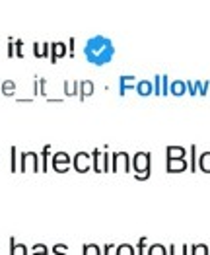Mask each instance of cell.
Returning a JSON list of instances; mask_svg holds the SVG:
<instances>
[{"label":"cell","instance_id":"cell-1","mask_svg":"<svg viewBox=\"0 0 210 255\" xmlns=\"http://www.w3.org/2000/svg\"><path fill=\"white\" fill-rule=\"evenodd\" d=\"M113 55H115L113 41L105 35H94L86 41L84 57L88 59V63L96 64V66H105L113 61Z\"/></svg>","mask_w":210,"mask_h":255},{"label":"cell","instance_id":"cell-2","mask_svg":"<svg viewBox=\"0 0 210 255\" xmlns=\"http://www.w3.org/2000/svg\"><path fill=\"white\" fill-rule=\"evenodd\" d=\"M132 171L138 181L150 179L152 173V154L150 152H136L132 156Z\"/></svg>","mask_w":210,"mask_h":255},{"label":"cell","instance_id":"cell-3","mask_svg":"<svg viewBox=\"0 0 210 255\" xmlns=\"http://www.w3.org/2000/svg\"><path fill=\"white\" fill-rule=\"evenodd\" d=\"M20 171L21 173H37L41 171V160L37 152H23L20 156Z\"/></svg>","mask_w":210,"mask_h":255},{"label":"cell","instance_id":"cell-4","mask_svg":"<svg viewBox=\"0 0 210 255\" xmlns=\"http://www.w3.org/2000/svg\"><path fill=\"white\" fill-rule=\"evenodd\" d=\"M92 170L96 173H107L111 171V154L102 152V150H94L92 152Z\"/></svg>","mask_w":210,"mask_h":255},{"label":"cell","instance_id":"cell-5","mask_svg":"<svg viewBox=\"0 0 210 255\" xmlns=\"http://www.w3.org/2000/svg\"><path fill=\"white\" fill-rule=\"evenodd\" d=\"M132 170V158L126 152H115L111 158V171L115 173H128Z\"/></svg>","mask_w":210,"mask_h":255},{"label":"cell","instance_id":"cell-6","mask_svg":"<svg viewBox=\"0 0 210 255\" xmlns=\"http://www.w3.org/2000/svg\"><path fill=\"white\" fill-rule=\"evenodd\" d=\"M70 164H72V158L66 152H57L51 158V166H53V170L57 171V173H66V171L70 170Z\"/></svg>","mask_w":210,"mask_h":255},{"label":"cell","instance_id":"cell-7","mask_svg":"<svg viewBox=\"0 0 210 255\" xmlns=\"http://www.w3.org/2000/svg\"><path fill=\"white\" fill-rule=\"evenodd\" d=\"M72 166H74V170L78 171V173H88V171L92 170V154H88V152L74 154Z\"/></svg>","mask_w":210,"mask_h":255},{"label":"cell","instance_id":"cell-8","mask_svg":"<svg viewBox=\"0 0 210 255\" xmlns=\"http://www.w3.org/2000/svg\"><path fill=\"white\" fill-rule=\"evenodd\" d=\"M63 57H66V43L63 41L51 43V63L57 64L59 59H63Z\"/></svg>","mask_w":210,"mask_h":255},{"label":"cell","instance_id":"cell-9","mask_svg":"<svg viewBox=\"0 0 210 255\" xmlns=\"http://www.w3.org/2000/svg\"><path fill=\"white\" fill-rule=\"evenodd\" d=\"M166 170H168V173H181V171H187L189 170V162H187V158H185V160H168Z\"/></svg>","mask_w":210,"mask_h":255},{"label":"cell","instance_id":"cell-10","mask_svg":"<svg viewBox=\"0 0 210 255\" xmlns=\"http://www.w3.org/2000/svg\"><path fill=\"white\" fill-rule=\"evenodd\" d=\"M33 55L37 59H51V43H33Z\"/></svg>","mask_w":210,"mask_h":255},{"label":"cell","instance_id":"cell-11","mask_svg":"<svg viewBox=\"0 0 210 255\" xmlns=\"http://www.w3.org/2000/svg\"><path fill=\"white\" fill-rule=\"evenodd\" d=\"M166 156H168V160H185L187 150L183 148V146H168L166 148Z\"/></svg>","mask_w":210,"mask_h":255},{"label":"cell","instance_id":"cell-12","mask_svg":"<svg viewBox=\"0 0 210 255\" xmlns=\"http://www.w3.org/2000/svg\"><path fill=\"white\" fill-rule=\"evenodd\" d=\"M94 92H96V86L92 80H82L80 82V102H84L86 98H90V96H94Z\"/></svg>","mask_w":210,"mask_h":255},{"label":"cell","instance_id":"cell-13","mask_svg":"<svg viewBox=\"0 0 210 255\" xmlns=\"http://www.w3.org/2000/svg\"><path fill=\"white\" fill-rule=\"evenodd\" d=\"M169 94H171V96H177V98L185 96V94H187V82H183V80H175V82H171V86H169Z\"/></svg>","mask_w":210,"mask_h":255},{"label":"cell","instance_id":"cell-14","mask_svg":"<svg viewBox=\"0 0 210 255\" xmlns=\"http://www.w3.org/2000/svg\"><path fill=\"white\" fill-rule=\"evenodd\" d=\"M138 82H136V78L132 76V74H125V76H121V86H119V94L121 96H125L126 90H130L132 86H136Z\"/></svg>","mask_w":210,"mask_h":255},{"label":"cell","instance_id":"cell-15","mask_svg":"<svg viewBox=\"0 0 210 255\" xmlns=\"http://www.w3.org/2000/svg\"><path fill=\"white\" fill-rule=\"evenodd\" d=\"M136 92H138V96H152L154 94V82L152 80H140L138 84H136Z\"/></svg>","mask_w":210,"mask_h":255},{"label":"cell","instance_id":"cell-16","mask_svg":"<svg viewBox=\"0 0 210 255\" xmlns=\"http://www.w3.org/2000/svg\"><path fill=\"white\" fill-rule=\"evenodd\" d=\"M10 255H29V250L27 246L18 244L16 238H10Z\"/></svg>","mask_w":210,"mask_h":255},{"label":"cell","instance_id":"cell-17","mask_svg":"<svg viewBox=\"0 0 210 255\" xmlns=\"http://www.w3.org/2000/svg\"><path fill=\"white\" fill-rule=\"evenodd\" d=\"M49 154H51V144H45L39 154V160H41V171L47 173L49 171Z\"/></svg>","mask_w":210,"mask_h":255},{"label":"cell","instance_id":"cell-18","mask_svg":"<svg viewBox=\"0 0 210 255\" xmlns=\"http://www.w3.org/2000/svg\"><path fill=\"white\" fill-rule=\"evenodd\" d=\"M64 94H66L68 98L80 96V82H78V80H74V82H64Z\"/></svg>","mask_w":210,"mask_h":255},{"label":"cell","instance_id":"cell-19","mask_svg":"<svg viewBox=\"0 0 210 255\" xmlns=\"http://www.w3.org/2000/svg\"><path fill=\"white\" fill-rule=\"evenodd\" d=\"M199 170L203 173H210V152H203L199 156Z\"/></svg>","mask_w":210,"mask_h":255},{"label":"cell","instance_id":"cell-20","mask_svg":"<svg viewBox=\"0 0 210 255\" xmlns=\"http://www.w3.org/2000/svg\"><path fill=\"white\" fill-rule=\"evenodd\" d=\"M115 255H136V248L130 244H121L115 248Z\"/></svg>","mask_w":210,"mask_h":255},{"label":"cell","instance_id":"cell-21","mask_svg":"<svg viewBox=\"0 0 210 255\" xmlns=\"http://www.w3.org/2000/svg\"><path fill=\"white\" fill-rule=\"evenodd\" d=\"M168 254L169 255H189V246H187V244H183V246L171 244L168 248Z\"/></svg>","mask_w":210,"mask_h":255},{"label":"cell","instance_id":"cell-22","mask_svg":"<svg viewBox=\"0 0 210 255\" xmlns=\"http://www.w3.org/2000/svg\"><path fill=\"white\" fill-rule=\"evenodd\" d=\"M191 255H210V248L207 244H193L191 246Z\"/></svg>","mask_w":210,"mask_h":255},{"label":"cell","instance_id":"cell-23","mask_svg":"<svg viewBox=\"0 0 210 255\" xmlns=\"http://www.w3.org/2000/svg\"><path fill=\"white\" fill-rule=\"evenodd\" d=\"M82 255H104V254H102V248L98 244H84Z\"/></svg>","mask_w":210,"mask_h":255},{"label":"cell","instance_id":"cell-24","mask_svg":"<svg viewBox=\"0 0 210 255\" xmlns=\"http://www.w3.org/2000/svg\"><path fill=\"white\" fill-rule=\"evenodd\" d=\"M146 255H169V254H168V248H166V246H162V244H152V246L148 248Z\"/></svg>","mask_w":210,"mask_h":255},{"label":"cell","instance_id":"cell-25","mask_svg":"<svg viewBox=\"0 0 210 255\" xmlns=\"http://www.w3.org/2000/svg\"><path fill=\"white\" fill-rule=\"evenodd\" d=\"M10 171L16 173L18 171V148L10 146Z\"/></svg>","mask_w":210,"mask_h":255},{"label":"cell","instance_id":"cell-26","mask_svg":"<svg viewBox=\"0 0 210 255\" xmlns=\"http://www.w3.org/2000/svg\"><path fill=\"white\" fill-rule=\"evenodd\" d=\"M195 88H197V96H207L209 94V88H210V82L207 80H197L195 82Z\"/></svg>","mask_w":210,"mask_h":255},{"label":"cell","instance_id":"cell-27","mask_svg":"<svg viewBox=\"0 0 210 255\" xmlns=\"http://www.w3.org/2000/svg\"><path fill=\"white\" fill-rule=\"evenodd\" d=\"M191 171H199V158H197V146L191 144Z\"/></svg>","mask_w":210,"mask_h":255},{"label":"cell","instance_id":"cell-28","mask_svg":"<svg viewBox=\"0 0 210 255\" xmlns=\"http://www.w3.org/2000/svg\"><path fill=\"white\" fill-rule=\"evenodd\" d=\"M14 90H16V84H14L12 80H4V82H2V88H0L2 94H6V96H14Z\"/></svg>","mask_w":210,"mask_h":255},{"label":"cell","instance_id":"cell-29","mask_svg":"<svg viewBox=\"0 0 210 255\" xmlns=\"http://www.w3.org/2000/svg\"><path fill=\"white\" fill-rule=\"evenodd\" d=\"M146 244H148L146 236H142V238H138V244H136V255H144V254H148Z\"/></svg>","mask_w":210,"mask_h":255},{"label":"cell","instance_id":"cell-30","mask_svg":"<svg viewBox=\"0 0 210 255\" xmlns=\"http://www.w3.org/2000/svg\"><path fill=\"white\" fill-rule=\"evenodd\" d=\"M152 82H154V96H162V76L156 74Z\"/></svg>","mask_w":210,"mask_h":255},{"label":"cell","instance_id":"cell-31","mask_svg":"<svg viewBox=\"0 0 210 255\" xmlns=\"http://www.w3.org/2000/svg\"><path fill=\"white\" fill-rule=\"evenodd\" d=\"M14 53H16L18 59H23V41H21V39H16V41H14Z\"/></svg>","mask_w":210,"mask_h":255},{"label":"cell","instance_id":"cell-32","mask_svg":"<svg viewBox=\"0 0 210 255\" xmlns=\"http://www.w3.org/2000/svg\"><path fill=\"white\" fill-rule=\"evenodd\" d=\"M169 86H171V82H169V76L162 74V96H169Z\"/></svg>","mask_w":210,"mask_h":255},{"label":"cell","instance_id":"cell-33","mask_svg":"<svg viewBox=\"0 0 210 255\" xmlns=\"http://www.w3.org/2000/svg\"><path fill=\"white\" fill-rule=\"evenodd\" d=\"M14 41H16L14 37H8V51H6V57L8 59H14L16 57V53H14Z\"/></svg>","mask_w":210,"mask_h":255},{"label":"cell","instance_id":"cell-34","mask_svg":"<svg viewBox=\"0 0 210 255\" xmlns=\"http://www.w3.org/2000/svg\"><path fill=\"white\" fill-rule=\"evenodd\" d=\"M31 254H49V248H47L45 244H35V246L31 248Z\"/></svg>","mask_w":210,"mask_h":255},{"label":"cell","instance_id":"cell-35","mask_svg":"<svg viewBox=\"0 0 210 255\" xmlns=\"http://www.w3.org/2000/svg\"><path fill=\"white\" fill-rule=\"evenodd\" d=\"M74 43H76L74 37H70V39H68V57H70V59L76 55V53H74Z\"/></svg>","mask_w":210,"mask_h":255},{"label":"cell","instance_id":"cell-36","mask_svg":"<svg viewBox=\"0 0 210 255\" xmlns=\"http://www.w3.org/2000/svg\"><path fill=\"white\" fill-rule=\"evenodd\" d=\"M113 248H117V246H113V244H105L104 248H102V254L111 255V254H113Z\"/></svg>","mask_w":210,"mask_h":255},{"label":"cell","instance_id":"cell-37","mask_svg":"<svg viewBox=\"0 0 210 255\" xmlns=\"http://www.w3.org/2000/svg\"><path fill=\"white\" fill-rule=\"evenodd\" d=\"M45 88H47V80H45V78H39V94L47 98V92H45Z\"/></svg>","mask_w":210,"mask_h":255},{"label":"cell","instance_id":"cell-38","mask_svg":"<svg viewBox=\"0 0 210 255\" xmlns=\"http://www.w3.org/2000/svg\"><path fill=\"white\" fill-rule=\"evenodd\" d=\"M187 94H191V96H197V88H195V82H187Z\"/></svg>","mask_w":210,"mask_h":255},{"label":"cell","instance_id":"cell-39","mask_svg":"<svg viewBox=\"0 0 210 255\" xmlns=\"http://www.w3.org/2000/svg\"><path fill=\"white\" fill-rule=\"evenodd\" d=\"M51 255H68V254H55V252H51Z\"/></svg>","mask_w":210,"mask_h":255},{"label":"cell","instance_id":"cell-40","mask_svg":"<svg viewBox=\"0 0 210 255\" xmlns=\"http://www.w3.org/2000/svg\"><path fill=\"white\" fill-rule=\"evenodd\" d=\"M31 255H49V254H31Z\"/></svg>","mask_w":210,"mask_h":255},{"label":"cell","instance_id":"cell-41","mask_svg":"<svg viewBox=\"0 0 210 255\" xmlns=\"http://www.w3.org/2000/svg\"><path fill=\"white\" fill-rule=\"evenodd\" d=\"M2 82H4V80H0V88H2Z\"/></svg>","mask_w":210,"mask_h":255}]
</instances>
